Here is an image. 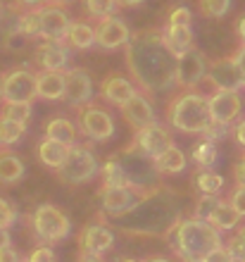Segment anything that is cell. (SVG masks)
<instances>
[{
    "instance_id": "cell-59",
    "label": "cell",
    "mask_w": 245,
    "mask_h": 262,
    "mask_svg": "<svg viewBox=\"0 0 245 262\" xmlns=\"http://www.w3.org/2000/svg\"><path fill=\"white\" fill-rule=\"evenodd\" d=\"M122 262H138V260H122Z\"/></svg>"
},
{
    "instance_id": "cell-36",
    "label": "cell",
    "mask_w": 245,
    "mask_h": 262,
    "mask_svg": "<svg viewBox=\"0 0 245 262\" xmlns=\"http://www.w3.org/2000/svg\"><path fill=\"white\" fill-rule=\"evenodd\" d=\"M219 203H221V198H219V195H205V193H200V198L195 200V207H193V212H195V220L210 222L212 212L217 210Z\"/></svg>"
},
{
    "instance_id": "cell-9",
    "label": "cell",
    "mask_w": 245,
    "mask_h": 262,
    "mask_svg": "<svg viewBox=\"0 0 245 262\" xmlns=\"http://www.w3.org/2000/svg\"><path fill=\"white\" fill-rule=\"evenodd\" d=\"M207 72V57L200 48H188L184 55L176 57V72H174V83L186 91H193L197 83L203 81Z\"/></svg>"
},
{
    "instance_id": "cell-8",
    "label": "cell",
    "mask_w": 245,
    "mask_h": 262,
    "mask_svg": "<svg viewBox=\"0 0 245 262\" xmlns=\"http://www.w3.org/2000/svg\"><path fill=\"white\" fill-rule=\"evenodd\" d=\"M34 98H36V72L19 67L3 74V100L5 103H31Z\"/></svg>"
},
{
    "instance_id": "cell-29",
    "label": "cell",
    "mask_w": 245,
    "mask_h": 262,
    "mask_svg": "<svg viewBox=\"0 0 245 262\" xmlns=\"http://www.w3.org/2000/svg\"><path fill=\"white\" fill-rule=\"evenodd\" d=\"M240 222V214L233 210V205L229 200H221L217 205V210L212 212L210 217V224L212 227H217L219 231H229V229H236Z\"/></svg>"
},
{
    "instance_id": "cell-31",
    "label": "cell",
    "mask_w": 245,
    "mask_h": 262,
    "mask_svg": "<svg viewBox=\"0 0 245 262\" xmlns=\"http://www.w3.org/2000/svg\"><path fill=\"white\" fill-rule=\"evenodd\" d=\"M100 177H102V188H109V186H129V181H126V174H124L122 165H119V160L112 158L107 160L100 169Z\"/></svg>"
},
{
    "instance_id": "cell-17",
    "label": "cell",
    "mask_w": 245,
    "mask_h": 262,
    "mask_svg": "<svg viewBox=\"0 0 245 262\" xmlns=\"http://www.w3.org/2000/svg\"><path fill=\"white\" fill-rule=\"evenodd\" d=\"M207 105H210L212 122H221V124H231L243 107L238 91H217L214 96L207 98Z\"/></svg>"
},
{
    "instance_id": "cell-20",
    "label": "cell",
    "mask_w": 245,
    "mask_h": 262,
    "mask_svg": "<svg viewBox=\"0 0 245 262\" xmlns=\"http://www.w3.org/2000/svg\"><path fill=\"white\" fill-rule=\"evenodd\" d=\"M112 243H115V234L102 224H88L79 236L83 255H102L105 250L112 248Z\"/></svg>"
},
{
    "instance_id": "cell-49",
    "label": "cell",
    "mask_w": 245,
    "mask_h": 262,
    "mask_svg": "<svg viewBox=\"0 0 245 262\" xmlns=\"http://www.w3.org/2000/svg\"><path fill=\"white\" fill-rule=\"evenodd\" d=\"M46 3H50V0H17V5H24V7H29V10L41 7V5H46Z\"/></svg>"
},
{
    "instance_id": "cell-39",
    "label": "cell",
    "mask_w": 245,
    "mask_h": 262,
    "mask_svg": "<svg viewBox=\"0 0 245 262\" xmlns=\"http://www.w3.org/2000/svg\"><path fill=\"white\" fill-rule=\"evenodd\" d=\"M17 220V212H14L12 203H7L5 198H0V229H10Z\"/></svg>"
},
{
    "instance_id": "cell-26",
    "label": "cell",
    "mask_w": 245,
    "mask_h": 262,
    "mask_svg": "<svg viewBox=\"0 0 245 262\" xmlns=\"http://www.w3.org/2000/svg\"><path fill=\"white\" fill-rule=\"evenodd\" d=\"M67 152H69V145L60 143V141H53V138H48V136L38 143V160H41L43 165L55 167V169L64 162Z\"/></svg>"
},
{
    "instance_id": "cell-60",
    "label": "cell",
    "mask_w": 245,
    "mask_h": 262,
    "mask_svg": "<svg viewBox=\"0 0 245 262\" xmlns=\"http://www.w3.org/2000/svg\"><path fill=\"white\" fill-rule=\"evenodd\" d=\"M0 14H3V10H0Z\"/></svg>"
},
{
    "instance_id": "cell-37",
    "label": "cell",
    "mask_w": 245,
    "mask_h": 262,
    "mask_svg": "<svg viewBox=\"0 0 245 262\" xmlns=\"http://www.w3.org/2000/svg\"><path fill=\"white\" fill-rule=\"evenodd\" d=\"M86 3V12L102 19V17H109L119 10V3L117 0H83Z\"/></svg>"
},
{
    "instance_id": "cell-48",
    "label": "cell",
    "mask_w": 245,
    "mask_h": 262,
    "mask_svg": "<svg viewBox=\"0 0 245 262\" xmlns=\"http://www.w3.org/2000/svg\"><path fill=\"white\" fill-rule=\"evenodd\" d=\"M231 57H233V62H236V64L240 67V72L245 74V46H240V48L236 50V53H233Z\"/></svg>"
},
{
    "instance_id": "cell-28",
    "label": "cell",
    "mask_w": 245,
    "mask_h": 262,
    "mask_svg": "<svg viewBox=\"0 0 245 262\" xmlns=\"http://www.w3.org/2000/svg\"><path fill=\"white\" fill-rule=\"evenodd\" d=\"M46 136L53 141H60L64 145H74L76 141V126L67 117H55L46 124Z\"/></svg>"
},
{
    "instance_id": "cell-23",
    "label": "cell",
    "mask_w": 245,
    "mask_h": 262,
    "mask_svg": "<svg viewBox=\"0 0 245 262\" xmlns=\"http://www.w3.org/2000/svg\"><path fill=\"white\" fill-rule=\"evenodd\" d=\"M164 34V43L174 57L184 55L188 48H193V31L191 24H169V27L162 31Z\"/></svg>"
},
{
    "instance_id": "cell-58",
    "label": "cell",
    "mask_w": 245,
    "mask_h": 262,
    "mask_svg": "<svg viewBox=\"0 0 245 262\" xmlns=\"http://www.w3.org/2000/svg\"><path fill=\"white\" fill-rule=\"evenodd\" d=\"M231 262H243V260H238V257H233V260Z\"/></svg>"
},
{
    "instance_id": "cell-40",
    "label": "cell",
    "mask_w": 245,
    "mask_h": 262,
    "mask_svg": "<svg viewBox=\"0 0 245 262\" xmlns=\"http://www.w3.org/2000/svg\"><path fill=\"white\" fill-rule=\"evenodd\" d=\"M229 248H231L233 257H238V260L245 262V227H240L236 231V236L229 241Z\"/></svg>"
},
{
    "instance_id": "cell-27",
    "label": "cell",
    "mask_w": 245,
    "mask_h": 262,
    "mask_svg": "<svg viewBox=\"0 0 245 262\" xmlns=\"http://www.w3.org/2000/svg\"><path fill=\"white\" fill-rule=\"evenodd\" d=\"M155 167L160 174H179L186 169V155L181 148H176V145L171 143L167 150L160 155V158L155 160Z\"/></svg>"
},
{
    "instance_id": "cell-3",
    "label": "cell",
    "mask_w": 245,
    "mask_h": 262,
    "mask_svg": "<svg viewBox=\"0 0 245 262\" xmlns=\"http://www.w3.org/2000/svg\"><path fill=\"white\" fill-rule=\"evenodd\" d=\"M174 248L184 262H203V257L221 246V231L205 220H179L174 224Z\"/></svg>"
},
{
    "instance_id": "cell-1",
    "label": "cell",
    "mask_w": 245,
    "mask_h": 262,
    "mask_svg": "<svg viewBox=\"0 0 245 262\" xmlns=\"http://www.w3.org/2000/svg\"><path fill=\"white\" fill-rule=\"evenodd\" d=\"M126 64L143 91L162 93L174 86L176 57L169 53L160 29L131 36L126 43Z\"/></svg>"
},
{
    "instance_id": "cell-46",
    "label": "cell",
    "mask_w": 245,
    "mask_h": 262,
    "mask_svg": "<svg viewBox=\"0 0 245 262\" xmlns=\"http://www.w3.org/2000/svg\"><path fill=\"white\" fill-rule=\"evenodd\" d=\"M233 179H236V186H245V158L233 169Z\"/></svg>"
},
{
    "instance_id": "cell-15",
    "label": "cell",
    "mask_w": 245,
    "mask_h": 262,
    "mask_svg": "<svg viewBox=\"0 0 245 262\" xmlns=\"http://www.w3.org/2000/svg\"><path fill=\"white\" fill-rule=\"evenodd\" d=\"M93 31H96V43L100 46V48H105V50L122 48V46H126V43H129V38H131L129 27L124 24V19L115 17V14L102 17Z\"/></svg>"
},
{
    "instance_id": "cell-44",
    "label": "cell",
    "mask_w": 245,
    "mask_h": 262,
    "mask_svg": "<svg viewBox=\"0 0 245 262\" xmlns=\"http://www.w3.org/2000/svg\"><path fill=\"white\" fill-rule=\"evenodd\" d=\"M169 24H191V10L184 5L174 7L169 12Z\"/></svg>"
},
{
    "instance_id": "cell-53",
    "label": "cell",
    "mask_w": 245,
    "mask_h": 262,
    "mask_svg": "<svg viewBox=\"0 0 245 262\" xmlns=\"http://www.w3.org/2000/svg\"><path fill=\"white\" fill-rule=\"evenodd\" d=\"M119 5H124V7H136V5H141L143 0H117Z\"/></svg>"
},
{
    "instance_id": "cell-21",
    "label": "cell",
    "mask_w": 245,
    "mask_h": 262,
    "mask_svg": "<svg viewBox=\"0 0 245 262\" xmlns=\"http://www.w3.org/2000/svg\"><path fill=\"white\" fill-rule=\"evenodd\" d=\"M119 110L124 112V119H126L133 129H143V126L155 122V110H152V105H150L148 98H145L143 93H138V91L119 107Z\"/></svg>"
},
{
    "instance_id": "cell-14",
    "label": "cell",
    "mask_w": 245,
    "mask_h": 262,
    "mask_svg": "<svg viewBox=\"0 0 245 262\" xmlns=\"http://www.w3.org/2000/svg\"><path fill=\"white\" fill-rule=\"evenodd\" d=\"M38 10V19H41V38L46 41H64L69 29V17L62 10V5L46 3V5L36 7Z\"/></svg>"
},
{
    "instance_id": "cell-13",
    "label": "cell",
    "mask_w": 245,
    "mask_h": 262,
    "mask_svg": "<svg viewBox=\"0 0 245 262\" xmlns=\"http://www.w3.org/2000/svg\"><path fill=\"white\" fill-rule=\"evenodd\" d=\"M79 126L88 138L93 141H107L115 134V122L102 107L96 105H86L79 107Z\"/></svg>"
},
{
    "instance_id": "cell-43",
    "label": "cell",
    "mask_w": 245,
    "mask_h": 262,
    "mask_svg": "<svg viewBox=\"0 0 245 262\" xmlns=\"http://www.w3.org/2000/svg\"><path fill=\"white\" fill-rule=\"evenodd\" d=\"M229 203H231L233 210H236L240 217H245V186H236V188H233V193L229 195Z\"/></svg>"
},
{
    "instance_id": "cell-11",
    "label": "cell",
    "mask_w": 245,
    "mask_h": 262,
    "mask_svg": "<svg viewBox=\"0 0 245 262\" xmlns=\"http://www.w3.org/2000/svg\"><path fill=\"white\" fill-rule=\"evenodd\" d=\"M207 79L214 86V91H238L245 86V74L233 62V57H221L207 64Z\"/></svg>"
},
{
    "instance_id": "cell-7",
    "label": "cell",
    "mask_w": 245,
    "mask_h": 262,
    "mask_svg": "<svg viewBox=\"0 0 245 262\" xmlns=\"http://www.w3.org/2000/svg\"><path fill=\"white\" fill-rule=\"evenodd\" d=\"M31 222H34L36 236H38L41 241H48V243H55V241L67 238L69 229H72V224H69V220H67V214L62 212L60 207L48 205V203L36 207Z\"/></svg>"
},
{
    "instance_id": "cell-19",
    "label": "cell",
    "mask_w": 245,
    "mask_h": 262,
    "mask_svg": "<svg viewBox=\"0 0 245 262\" xmlns=\"http://www.w3.org/2000/svg\"><path fill=\"white\" fill-rule=\"evenodd\" d=\"M67 72L62 69H41L36 72V98L43 100H62L64 98Z\"/></svg>"
},
{
    "instance_id": "cell-41",
    "label": "cell",
    "mask_w": 245,
    "mask_h": 262,
    "mask_svg": "<svg viewBox=\"0 0 245 262\" xmlns=\"http://www.w3.org/2000/svg\"><path fill=\"white\" fill-rule=\"evenodd\" d=\"M233 260V253H231V248L229 246H217L214 250H210L207 255L203 257V262H231Z\"/></svg>"
},
{
    "instance_id": "cell-50",
    "label": "cell",
    "mask_w": 245,
    "mask_h": 262,
    "mask_svg": "<svg viewBox=\"0 0 245 262\" xmlns=\"http://www.w3.org/2000/svg\"><path fill=\"white\" fill-rule=\"evenodd\" d=\"M236 138H238V143L245 148V119H240L238 124H236Z\"/></svg>"
},
{
    "instance_id": "cell-55",
    "label": "cell",
    "mask_w": 245,
    "mask_h": 262,
    "mask_svg": "<svg viewBox=\"0 0 245 262\" xmlns=\"http://www.w3.org/2000/svg\"><path fill=\"white\" fill-rule=\"evenodd\" d=\"M145 262H171V260H167V257H150V260H145Z\"/></svg>"
},
{
    "instance_id": "cell-45",
    "label": "cell",
    "mask_w": 245,
    "mask_h": 262,
    "mask_svg": "<svg viewBox=\"0 0 245 262\" xmlns=\"http://www.w3.org/2000/svg\"><path fill=\"white\" fill-rule=\"evenodd\" d=\"M29 262H55V253L48 248V246H38V248L31 253Z\"/></svg>"
},
{
    "instance_id": "cell-57",
    "label": "cell",
    "mask_w": 245,
    "mask_h": 262,
    "mask_svg": "<svg viewBox=\"0 0 245 262\" xmlns=\"http://www.w3.org/2000/svg\"><path fill=\"white\" fill-rule=\"evenodd\" d=\"M0 100H3V74H0Z\"/></svg>"
},
{
    "instance_id": "cell-16",
    "label": "cell",
    "mask_w": 245,
    "mask_h": 262,
    "mask_svg": "<svg viewBox=\"0 0 245 262\" xmlns=\"http://www.w3.org/2000/svg\"><path fill=\"white\" fill-rule=\"evenodd\" d=\"M93 98V81L91 74L83 67H74L67 72V81H64V100L72 107H83Z\"/></svg>"
},
{
    "instance_id": "cell-30",
    "label": "cell",
    "mask_w": 245,
    "mask_h": 262,
    "mask_svg": "<svg viewBox=\"0 0 245 262\" xmlns=\"http://www.w3.org/2000/svg\"><path fill=\"white\" fill-rule=\"evenodd\" d=\"M195 188H197V193L217 195L219 191L224 188V179H221V174H217V172L200 169V172L195 174Z\"/></svg>"
},
{
    "instance_id": "cell-54",
    "label": "cell",
    "mask_w": 245,
    "mask_h": 262,
    "mask_svg": "<svg viewBox=\"0 0 245 262\" xmlns=\"http://www.w3.org/2000/svg\"><path fill=\"white\" fill-rule=\"evenodd\" d=\"M81 262H102V260H100L98 255H83V260H81Z\"/></svg>"
},
{
    "instance_id": "cell-5",
    "label": "cell",
    "mask_w": 245,
    "mask_h": 262,
    "mask_svg": "<svg viewBox=\"0 0 245 262\" xmlns=\"http://www.w3.org/2000/svg\"><path fill=\"white\" fill-rule=\"evenodd\" d=\"M98 174V160L91 148L86 145H69V152L64 162L57 167V177L60 181L69 184V186H79L86 184Z\"/></svg>"
},
{
    "instance_id": "cell-25",
    "label": "cell",
    "mask_w": 245,
    "mask_h": 262,
    "mask_svg": "<svg viewBox=\"0 0 245 262\" xmlns=\"http://www.w3.org/2000/svg\"><path fill=\"white\" fill-rule=\"evenodd\" d=\"M64 43H67L69 48L86 50V48H91V46L96 43V31H93V27L86 24V21H69Z\"/></svg>"
},
{
    "instance_id": "cell-10",
    "label": "cell",
    "mask_w": 245,
    "mask_h": 262,
    "mask_svg": "<svg viewBox=\"0 0 245 262\" xmlns=\"http://www.w3.org/2000/svg\"><path fill=\"white\" fill-rule=\"evenodd\" d=\"M148 191H141V188L133 186H109L102 188L100 186V205L102 212L109 214V217H122L136 205L138 200L143 198Z\"/></svg>"
},
{
    "instance_id": "cell-56",
    "label": "cell",
    "mask_w": 245,
    "mask_h": 262,
    "mask_svg": "<svg viewBox=\"0 0 245 262\" xmlns=\"http://www.w3.org/2000/svg\"><path fill=\"white\" fill-rule=\"evenodd\" d=\"M50 3H55V5H67V3H72V0H50Z\"/></svg>"
},
{
    "instance_id": "cell-38",
    "label": "cell",
    "mask_w": 245,
    "mask_h": 262,
    "mask_svg": "<svg viewBox=\"0 0 245 262\" xmlns=\"http://www.w3.org/2000/svg\"><path fill=\"white\" fill-rule=\"evenodd\" d=\"M231 7V0H200V12L210 19H219L224 17Z\"/></svg>"
},
{
    "instance_id": "cell-32",
    "label": "cell",
    "mask_w": 245,
    "mask_h": 262,
    "mask_svg": "<svg viewBox=\"0 0 245 262\" xmlns=\"http://www.w3.org/2000/svg\"><path fill=\"white\" fill-rule=\"evenodd\" d=\"M17 31L27 38H41V19H38V10H29V12H21L17 17Z\"/></svg>"
},
{
    "instance_id": "cell-12",
    "label": "cell",
    "mask_w": 245,
    "mask_h": 262,
    "mask_svg": "<svg viewBox=\"0 0 245 262\" xmlns=\"http://www.w3.org/2000/svg\"><path fill=\"white\" fill-rule=\"evenodd\" d=\"M171 143H174V141H171L169 129L162 124H157V122L143 126V129H136V136H133V145L152 160L160 158Z\"/></svg>"
},
{
    "instance_id": "cell-51",
    "label": "cell",
    "mask_w": 245,
    "mask_h": 262,
    "mask_svg": "<svg viewBox=\"0 0 245 262\" xmlns=\"http://www.w3.org/2000/svg\"><path fill=\"white\" fill-rule=\"evenodd\" d=\"M10 231H7V229H0V248H7V246H10Z\"/></svg>"
},
{
    "instance_id": "cell-47",
    "label": "cell",
    "mask_w": 245,
    "mask_h": 262,
    "mask_svg": "<svg viewBox=\"0 0 245 262\" xmlns=\"http://www.w3.org/2000/svg\"><path fill=\"white\" fill-rule=\"evenodd\" d=\"M0 262H19V255L7 246V248H0Z\"/></svg>"
},
{
    "instance_id": "cell-24",
    "label": "cell",
    "mask_w": 245,
    "mask_h": 262,
    "mask_svg": "<svg viewBox=\"0 0 245 262\" xmlns=\"http://www.w3.org/2000/svg\"><path fill=\"white\" fill-rule=\"evenodd\" d=\"M24 177V162H21L12 150L0 148V184H17Z\"/></svg>"
},
{
    "instance_id": "cell-35",
    "label": "cell",
    "mask_w": 245,
    "mask_h": 262,
    "mask_svg": "<svg viewBox=\"0 0 245 262\" xmlns=\"http://www.w3.org/2000/svg\"><path fill=\"white\" fill-rule=\"evenodd\" d=\"M0 117H7V119H12V122L27 124L29 117H31V103H5L3 110H0Z\"/></svg>"
},
{
    "instance_id": "cell-52",
    "label": "cell",
    "mask_w": 245,
    "mask_h": 262,
    "mask_svg": "<svg viewBox=\"0 0 245 262\" xmlns=\"http://www.w3.org/2000/svg\"><path fill=\"white\" fill-rule=\"evenodd\" d=\"M238 36H240V43L245 46V17L238 19Z\"/></svg>"
},
{
    "instance_id": "cell-4",
    "label": "cell",
    "mask_w": 245,
    "mask_h": 262,
    "mask_svg": "<svg viewBox=\"0 0 245 262\" xmlns=\"http://www.w3.org/2000/svg\"><path fill=\"white\" fill-rule=\"evenodd\" d=\"M167 117L174 129L184 131V134H203L212 122L207 98L195 91H184L171 98L169 107H167Z\"/></svg>"
},
{
    "instance_id": "cell-42",
    "label": "cell",
    "mask_w": 245,
    "mask_h": 262,
    "mask_svg": "<svg viewBox=\"0 0 245 262\" xmlns=\"http://www.w3.org/2000/svg\"><path fill=\"white\" fill-rule=\"evenodd\" d=\"M203 134H205V138H207V141H212V143H214V141H219V138H224L226 134H229V124H221V122H210V126H207Z\"/></svg>"
},
{
    "instance_id": "cell-6",
    "label": "cell",
    "mask_w": 245,
    "mask_h": 262,
    "mask_svg": "<svg viewBox=\"0 0 245 262\" xmlns=\"http://www.w3.org/2000/svg\"><path fill=\"white\" fill-rule=\"evenodd\" d=\"M117 160H119V165H122L124 174H126L129 186L141 188V191H150V188H152L157 174H160L155 167V160L148 158L145 152H141L133 143H131L126 150L119 152Z\"/></svg>"
},
{
    "instance_id": "cell-33",
    "label": "cell",
    "mask_w": 245,
    "mask_h": 262,
    "mask_svg": "<svg viewBox=\"0 0 245 262\" xmlns=\"http://www.w3.org/2000/svg\"><path fill=\"white\" fill-rule=\"evenodd\" d=\"M27 131V124H19V122H12L7 117H0V145L7 148V145H14L24 136Z\"/></svg>"
},
{
    "instance_id": "cell-22",
    "label": "cell",
    "mask_w": 245,
    "mask_h": 262,
    "mask_svg": "<svg viewBox=\"0 0 245 262\" xmlns=\"http://www.w3.org/2000/svg\"><path fill=\"white\" fill-rule=\"evenodd\" d=\"M100 93L107 103H112L115 107H122V105L136 93V89H133V83H131L124 74H117L115 72V74H107L102 79Z\"/></svg>"
},
{
    "instance_id": "cell-34",
    "label": "cell",
    "mask_w": 245,
    "mask_h": 262,
    "mask_svg": "<svg viewBox=\"0 0 245 262\" xmlns=\"http://www.w3.org/2000/svg\"><path fill=\"white\" fill-rule=\"evenodd\" d=\"M193 160H195V162L203 167V169H210V167H214V162H217V145L205 138L203 143H197L195 148H193Z\"/></svg>"
},
{
    "instance_id": "cell-2",
    "label": "cell",
    "mask_w": 245,
    "mask_h": 262,
    "mask_svg": "<svg viewBox=\"0 0 245 262\" xmlns=\"http://www.w3.org/2000/svg\"><path fill=\"white\" fill-rule=\"evenodd\" d=\"M122 222L126 231L133 234H162L174 229L179 222V203L171 191L164 188H150L136 205L131 207Z\"/></svg>"
},
{
    "instance_id": "cell-18",
    "label": "cell",
    "mask_w": 245,
    "mask_h": 262,
    "mask_svg": "<svg viewBox=\"0 0 245 262\" xmlns=\"http://www.w3.org/2000/svg\"><path fill=\"white\" fill-rule=\"evenodd\" d=\"M69 46L62 41H43L34 50V64L38 69H64L69 60Z\"/></svg>"
}]
</instances>
